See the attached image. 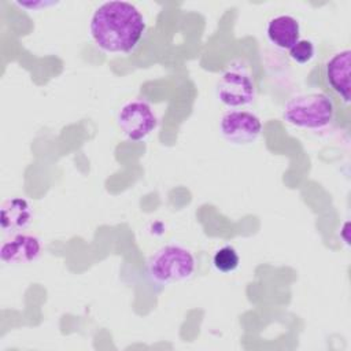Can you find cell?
<instances>
[{"instance_id":"6da1fadb","label":"cell","mask_w":351,"mask_h":351,"mask_svg":"<svg viewBox=\"0 0 351 351\" xmlns=\"http://www.w3.org/2000/svg\"><path fill=\"white\" fill-rule=\"evenodd\" d=\"M147 30L141 11L129 1H106L92 14L89 33L99 49L107 53H130Z\"/></svg>"},{"instance_id":"7a4b0ae2","label":"cell","mask_w":351,"mask_h":351,"mask_svg":"<svg viewBox=\"0 0 351 351\" xmlns=\"http://www.w3.org/2000/svg\"><path fill=\"white\" fill-rule=\"evenodd\" d=\"M336 111L337 106L325 92H311L291 97L284 104L282 118L295 128L319 130L335 121Z\"/></svg>"},{"instance_id":"3957f363","label":"cell","mask_w":351,"mask_h":351,"mask_svg":"<svg viewBox=\"0 0 351 351\" xmlns=\"http://www.w3.org/2000/svg\"><path fill=\"white\" fill-rule=\"evenodd\" d=\"M196 269V259L191 250L167 244L154 252L147 261V274L158 285H171L189 280Z\"/></svg>"},{"instance_id":"277c9868","label":"cell","mask_w":351,"mask_h":351,"mask_svg":"<svg viewBox=\"0 0 351 351\" xmlns=\"http://www.w3.org/2000/svg\"><path fill=\"white\" fill-rule=\"evenodd\" d=\"M351 51L350 48L340 49L332 53L321 66L318 75L324 92L335 101L336 106L350 104L351 85H350Z\"/></svg>"},{"instance_id":"5b68a950","label":"cell","mask_w":351,"mask_h":351,"mask_svg":"<svg viewBox=\"0 0 351 351\" xmlns=\"http://www.w3.org/2000/svg\"><path fill=\"white\" fill-rule=\"evenodd\" d=\"M217 99L230 108H241L256 97V85L247 67L240 63L230 64L219 77L215 88Z\"/></svg>"},{"instance_id":"8992f818","label":"cell","mask_w":351,"mask_h":351,"mask_svg":"<svg viewBox=\"0 0 351 351\" xmlns=\"http://www.w3.org/2000/svg\"><path fill=\"white\" fill-rule=\"evenodd\" d=\"M121 132L133 141L148 137L158 126V117L151 104L143 99L126 101L117 115Z\"/></svg>"},{"instance_id":"52a82bcc","label":"cell","mask_w":351,"mask_h":351,"mask_svg":"<svg viewBox=\"0 0 351 351\" xmlns=\"http://www.w3.org/2000/svg\"><path fill=\"white\" fill-rule=\"evenodd\" d=\"M219 133L229 144L250 145L259 138L262 121L251 111L230 110L221 117Z\"/></svg>"},{"instance_id":"ba28073f","label":"cell","mask_w":351,"mask_h":351,"mask_svg":"<svg viewBox=\"0 0 351 351\" xmlns=\"http://www.w3.org/2000/svg\"><path fill=\"white\" fill-rule=\"evenodd\" d=\"M43 252L41 240L30 233H15L4 240L0 248V259L4 265L21 266L36 262Z\"/></svg>"},{"instance_id":"9c48e42d","label":"cell","mask_w":351,"mask_h":351,"mask_svg":"<svg viewBox=\"0 0 351 351\" xmlns=\"http://www.w3.org/2000/svg\"><path fill=\"white\" fill-rule=\"evenodd\" d=\"M33 219V208L25 197L14 196L1 203L0 226L4 233H21Z\"/></svg>"},{"instance_id":"30bf717a","label":"cell","mask_w":351,"mask_h":351,"mask_svg":"<svg viewBox=\"0 0 351 351\" xmlns=\"http://www.w3.org/2000/svg\"><path fill=\"white\" fill-rule=\"evenodd\" d=\"M266 36L274 47L280 49H289L299 40V22L292 15H277L267 22Z\"/></svg>"},{"instance_id":"8fae6325","label":"cell","mask_w":351,"mask_h":351,"mask_svg":"<svg viewBox=\"0 0 351 351\" xmlns=\"http://www.w3.org/2000/svg\"><path fill=\"white\" fill-rule=\"evenodd\" d=\"M213 266L223 274L233 273L240 266V255L233 245H222L213 255Z\"/></svg>"},{"instance_id":"7c38bea8","label":"cell","mask_w":351,"mask_h":351,"mask_svg":"<svg viewBox=\"0 0 351 351\" xmlns=\"http://www.w3.org/2000/svg\"><path fill=\"white\" fill-rule=\"evenodd\" d=\"M289 58L295 60L299 64H306L313 60L315 56V45L311 40L307 38H299L289 49H288Z\"/></svg>"},{"instance_id":"4fadbf2b","label":"cell","mask_w":351,"mask_h":351,"mask_svg":"<svg viewBox=\"0 0 351 351\" xmlns=\"http://www.w3.org/2000/svg\"><path fill=\"white\" fill-rule=\"evenodd\" d=\"M16 4H18L19 7H22V8H27V10L36 11V10H43V8L45 10V8H48V7H51V5H55V4H58V3L40 0V1H16Z\"/></svg>"}]
</instances>
